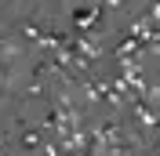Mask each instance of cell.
Returning a JSON list of instances; mask_svg holds the SVG:
<instances>
[{
    "mask_svg": "<svg viewBox=\"0 0 160 156\" xmlns=\"http://www.w3.org/2000/svg\"><path fill=\"white\" fill-rule=\"evenodd\" d=\"M22 145H26V149H37V145H40V134H37V131L22 134Z\"/></svg>",
    "mask_w": 160,
    "mask_h": 156,
    "instance_id": "2",
    "label": "cell"
},
{
    "mask_svg": "<svg viewBox=\"0 0 160 156\" xmlns=\"http://www.w3.org/2000/svg\"><path fill=\"white\" fill-rule=\"evenodd\" d=\"M98 15H102V7L95 4V7H80V11H73V26H77V33H91L95 26H98Z\"/></svg>",
    "mask_w": 160,
    "mask_h": 156,
    "instance_id": "1",
    "label": "cell"
}]
</instances>
